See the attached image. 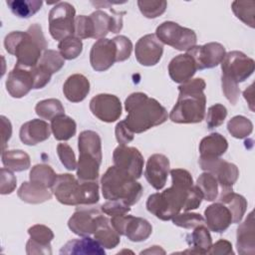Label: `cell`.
<instances>
[{"label": "cell", "instance_id": "ac0fdd59", "mask_svg": "<svg viewBox=\"0 0 255 255\" xmlns=\"http://www.w3.org/2000/svg\"><path fill=\"white\" fill-rule=\"evenodd\" d=\"M6 89L12 98L20 99L35 87V80L31 68L15 65L6 80Z\"/></svg>", "mask_w": 255, "mask_h": 255}, {"label": "cell", "instance_id": "7bdbcfd3", "mask_svg": "<svg viewBox=\"0 0 255 255\" xmlns=\"http://www.w3.org/2000/svg\"><path fill=\"white\" fill-rule=\"evenodd\" d=\"M58 48L59 53L65 60H74L82 53L83 43L81 39L73 35L60 41Z\"/></svg>", "mask_w": 255, "mask_h": 255}, {"label": "cell", "instance_id": "e575fe53", "mask_svg": "<svg viewBox=\"0 0 255 255\" xmlns=\"http://www.w3.org/2000/svg\"><path fill=\"white\" fill-rule=\"evenodd\" d=\"M2 163L12 171H23L30 167L31 160L29 154L21 149H7L2 151Z\"/></svg>", "mask_w": 255, "mask_h": 255}, {"label": "cell", "instance_id": "f6af8a7d", "mask_svg": "<svg viewBox=\"0 0 255 255\" xmlns=\"http://www.w3.org/2000/svg\"><path fill=\"white\" fill-rule=\"evenodd\" d=\"M137 6L141 14L149 19H154L164 13L167 3L164 0L150 1V0H138Z\"/></svg>", "mask_w": 255, "mask_h": 255}, {"label": "cell", "instance_id": "1f68e13d", "mask_svg": "<svg viewBox=\"0 0 255 255\" xmlns=\"http://www.w3.org/2000/svg\"><path fill=\"white\" fill-rule=\"evenodd\" d=\"M100 160L87 153H80L77 163V177L80 181H96L100 172Z\"/></svg>", "mask_w": 255, "mask_h": 255}, {"label": "cell", "instance_id": "f546056e", "mask_svg": "<svg viewBox=\"0 0 255 255\" xmlns=\"http://www.w3.org/2000/svg\"><path fill=\"white\" fill-rule=\"evenodd\" d=\"M227 148V139L218 132H212L203 137L199 143V152L202 157H220Z\"/></svg>", "mask_w": 255, "mask_h": 255}, {"label": "cell", "instance_id": "4fadbf2b", "mask_svg": "<svg viewBox=\"0 0 255 255\" xmlns=\"http://www.w3.org/2000/svg\"><path fill=\"white\" fill-rule=\"evenodd\" d=\"M193 61L195 62L197 70L211 69L218 66L225 54V48L220 43L210 42L202 46H193L186 51Z\"/></svg>", "mask_w": 255, "mask_h": 255}, {"label": "cell", "instance_id": "74e56055", "mask_svg": "<svg viewBox=\"0 0 255 255\" xmlns=\"http://www.w3.org/2000/svg\"><path fill=\"white\" fill-rule=\"evenodd\" d=\"M202 193L203 199L213 201L218 197L219 184L216 177L210 172H203L199 175L195 184Z\"/></svg>", "mask_w": 255, "mask_h": 255}, {"label": "cell", "instance_id": "44dd1931", "mask_svg": "<svg viewBox=\"0 0 255 255\" xmlns=\"http://www.w3.org/2000/svg\"><path fill=\"white\" fill-rule=\"evenodd\" d=\"M28 234L30 239L26 243L27 254H52L51 241L54 238V233L48 226L35 224L28 229Z\"/></svg>", "mask_w": 255, "mask_h": 255}, {"label": "cell", "instance_id": "f5cc1de1", "mask_svg": "<svg viewBox=\"0 0 255 255\" xmlns=\"http://www.w3.org/2000/svg\"><path fill=\"white\" fill-rule=\"evenodd\" d=\"M17 184V179L12 170L2 167L0 174V193L1 194H10L12 193Z\"/></svg>", "mask_w": 255, "mask_h": 255}, {"label": "cell", "instance_id": "7a4b0ae2", "mask_svg": "<svg viewBox=\"0 0 255 255\" xmlns=\"http://www.w3.org/2000/svg\"><path fill=\"white\" fill-rule=\"evenodd\" d=\"M128 112L124 120L133 133H141L149 128L163 124L167 118L166 109L155 99L144 93H132L125 101Z\"/></svg>", "mask_w": 255, "mask_h": 255}, {"label": "cell", "instance_id": "816d5d0a", "mask_svg": "<svg viewBox=\"0 0 255 255\" xmlns=\"http://www.w3.org/2000/svg\"><path fill=\"white\" fill-rule=\"evenodd\" d=\"M101 210L103 213L113 217L128 214L130 211V207L121 200H108L106 203L102 204Z\"/></svg>", "mask_w": 255, "mask_h": 255}, {"label": "cell", "instance_id": "60d3db41", "mask_svg": "<svg viewBox=\"0 0 255 255\" xmlns=\"http://www.w3.org/2000/svg\"><path fill=\"white\" fill-rule=\"evenodd\" d=\"M235 16L251 28L255 27V2L254 1H234L231 5Z\"/></svg>", "mask_w": 255, "mask_h": 255}, {"label": "cell", "instance_id": "484cf974", "mask_svg": "<svg viewBox=\"0 0 255 255\" xmlns=\"http://www.w3.org/2000/svg\"><path fill=\"white\" fill-rule=\"evenodd\" d=\"M236 247L239 254L253 255L255 253L254 213L251 211L247 218L237 228Z\"/></svg>", "mask_w": 255, "mask_h": 255}, {"label": "cell", "instance_id": "277c9868", "mask_svg": "<svg viewBox=\"0 0 255 255\" xmlns=\"http://www.w3.org/2000/svg\"><path fill=\"white\" fill-rule=\"evenodd\" d=\"M6 51L15 56L16 65L24 68L35 67L48 46L42 28L39 24H32L27 31H13L4 39Z\"/></svg>", "mask_w": 255, "mask_h": 255}, {"label": "cell", "instance_id": "7402d4cb", "mask_svg": "<svg viewBox=\"0 0 255 255\" xmlns=\"http://www.w3.org/2000/svg\"><path fill=\"white\" fill-rule=\"evenodd\" d=\"M51 131V126L48 123L43 120L34 119L21 126L19 136L24 144L36 145L48 139Z\"/></svg>", "mask_w": 255, "mask_h": 255}, {"label": "cell", "instance_id": "8d00e7d4", "mask_svg": "<svg viewBox=\"0 0 255 255\" xmlns=\"http://www.w3.org/2000/svg\"><path fill=\"white\" fill-rule=\"evenodd\" d=\"M57 176L58 175L55 173L54 169L50 165L40 163L32 167L29 174V179L30 181L45 186L47 188H52L57 179Z\"/></svg>", "mask_w": 255, "mask_h": 255}, {"label": "cell", "instance_id": "94428289", "mask_svg": "<svg viewBox=\"0 0 255 255\" xmlns=\"http://www.w3.org/2000/svg\"><path fill=\"white\" fill-rule=\"evenodd\" d=\"M140 254H165V251L160 248V246H151L150 248L143 250Z\"/></svg>", "mask_w": 255, "mask_h": 255}, {"label": "cell", "instance_id": "ee69618b", "mask_svg": "<svg viewBox=\"0 0 255 255\" xmlns=\"http://www.w3.org/2000/svg\"><path fill=\"white\" fill-rule=\"evenodd\" d=\"M37 65L53 75L63 68V66L65 65V59L58 51L46 49L43 52L42 57Z\"/></svg>", "mask_w": 255, "mask_h": 255}, {"label": "cell", "instance_id": "836d02e7", "mask_svg": "<svg viewBox=\"0 0 255 255\" xmlns=\"http://www.w3.org/2000/svg\"><path fill=\"white\" fill-rule=\"evenodd\" d=\"M51 130L57 140L65 141L76 134V122L68 116H60L51 121Z\"/></svg>", "mask_w": 255, "mask_h": 255}, {"label": "cell", "instance_id": "d6a6232c", "mask_svg": "<svg viewBox=\"0 0 255 255\" xmlns=\"http://www.w3.org/2000/svg\"><path fill=\"white\" fill-rule=\"evenodd\" d=\"M79 153H87L102 161V140L94 130H83L78 138Z\"/></svg>", "mask_w": 255, "mask_h": 255}, {"label": "cell", "instance_id": "7dc6e473", "mask_svg": "<svg viewBox=\"0 0 255 255\" xmlns=\"http://www.w3.org/2000/svg\"><path fill=\"white\" fill-rule=\"evenodd\" d=\"M227 117V109L221 104H215L208 108L206 115V125L208 128L221 126Z\"/></svg>", "mask_w": 255, "mask_h": 255}, {"label": "cell", "instance_id": "ba28073f", "mask_svg": "<svg viewBox=\"0 0 255 255\" xmlns=\"http://www.w3.org/2000/svg\"><path fill=\"white\" fill-rule=\"evenodd\" d=\"M76 10L68 2H57L49 13V32L57 40L73 36L75 33Z\"/></svg>", "mask_w": 255, "mask_h": 255}, {"label": "cell", "instance_id": "d6986e66", "mask_svg": "<svg viewBox=\"0 0 255 255\" xmlns=\"http://www.w3.org/2000/svg\"><path fill=\"white\" fill-rule=\"evenodd\" d=\"M112 15L108 13L97 10L93 12L90 17L94 24V39H103L109 32L119 33L123 28V15L126 12H117L112 7H110Z\"/></svg>", "mask_w": 255, "mask_h": 255}, {"label": "cell", "instance_id": "6f0895ef", "mask_svg": "<svg viewBox=\"0 0 255 255\" xmlns=\"http://www.w3.org/2000/svg\"><path fill=\"white\" fill-rule=\"evenodd\" d=\"M208 254H234L232 249V244L225 239H220L215 244L211 245V248L208 251Z\"/></svg>", "mask_w": 255, "mask_h": 255}, {"label": "cell", "instance_id": "83f0119b", "mask_svg": "<svg viewBox=\"0 0 255 255\" xmlns=\"http://www.w3.org/2000/svg\"><path fill=\"white\" fill-rule=\"evenodd\" d=\"M52 190L32 181H24L18 189L19 198L30 204L43 203L52 197Z\"/></svg>", "mask_w": 255, "mask_h": 255}, {"label": "cell", "instance_id": "52a82bcc", "mask_svg": "<svg viewBox=\"0 0 255 255\" xmlns=\"http://www.w3.org/2000/svg\"><path fill=\"white\" fill-rule=\"evenodd\" d=\"M109 223L110 219L103 214L102 210L93 205H80L69 218L68 227L79 236H89Z\"/></svg>", "mask_w": 255, "mask_h": 255}, {"label": "cell", "instance_id": "8992f818", "mask_svg": "<svg viewBox=\"0 0 255 255\" xmlns=\"http://www.w3.org/2000/svg\"><path fill=\"white\" fill-rule=\"evenodd\" d=\"M102 193L107 200H121L131 206L142 195V186L127 171L110 166L101 178Z\"/></svg>", "mask_w": 255, "mask_h": 255}, {"label": "cell", "instance_id": "4dcf8cb0", "mask_svg": "<svg viewBox=\"0 0 255 255\" xmlns=\"http://www.w3.org/2000/svg\"><path fill=\"white\" fill-rule=\"evenodd\" d=\"M218 200L231 212L232 223H239L242 220L247 209V200L244 196L231 190L220 193Z\"/></svg>", "mask_w": 255, "mask_h": 255}, {"label": "cell", "instance_id": "2e32d148", "mask_svg": "<svg viewBox=\"0 0 255 255\" xmlns=\"http://www.w3.org/2000/svg\"><path fill=\"white\" fill-rule=\"evenodd\" d=\"M117 62V47L113 39H99L92 46L90 63L97 72L109 70Z\"/></svg>", "mask_w": 255, "mask_h": 255}, {"label": "cell", "instance_id": "db71d44e", "mask_svg": "<svg viewBox=\"0 0 255 255\" xmlns=\"http://www.w3.org/2000/svg\"><path fill=\"white\" fill-rule=\"evenodd\" d=\"M221 85H222V92L226 97V99L232 105H235L238 101L239 94H240V89L238 87V84L231 80L221 77Z\"/></svg>", "mask_w": 255, "mask_h": 255}, {"label": "cell", "instance_id": "7c38bea8", "mask_svg": "<svg viewBox=\"0 0 255 255\" xmlns=\"http://www.w3.org/2000/svg\"><path fill=\"white\" fill-rule=\"evenodd\" d=\"M110 222L120 235L128 237V239L132 242L144 241L152 232L151 224L141 217L125 214L113 216Z\"/></svg>", "mask_w": 255, "mask_h": 255}, {"label": "cell", "instance_id": "d590c367", "mask_svg": "<svg viewBox=\"0 0 255 255\" xmlns=\"http://www.w3.org/2000/svg\"><path fill=\"white\" fill-rule=\"evenodd\" d=\"M11 12L19 18H30L42 7L41 0H10L6 2Z\"/></svg>", "mask_w": 255, "mask_h": 255}, {"label": "cell", "instance_id": "5bb4252c", "mask_svg": "<svg viewBox=\"0 0 255 255\" xmlns=\"http://www.w3.org/2000/svg\"><path fill=\"white\" fill-rule=\"evenodd\" d=\"M114 165L127 171L133 178L138 179L142 174L143 157L139 150L133 146H117L113 153Z\"/></svg>", "mask_w": 255, "mask_h": 255}, {"label": "cell", "instance_id": "c3c4849f", "mask_svg": "<svg viewBox=\"0 0 255 255\" xmlns=\"http://www.w3.org/2000/svg\"><path fill=\"white\" fill-rule=\"evenodd\" d=\"M74 35L79 39L94 37V24L90 16L79 15L76 17Z\"/></svg>", "mask_w": 255, "mask_h": 255}, {"label": "cell", "instance_id": "30bf717a", "mask_svg": "<svg viewBox=\"0 0 255 255\" xmlns=\"http://www.w3.org/2000/svg\"><path fill=\"white\" fill-rule=\"evenodd\" d=\"M201 169L212 173L219 184L220 193L233 190L232 187L239 176L238 167L231 162L221 159L220 157H199Z\"/></svg>", "mask_w": 255, "mask_h": 255}, {"label": "cell", "instance_id": "f907efd6", "mask_svg": "<svg viewBox=\"0 0 255 255\" xmlns=\"http://www.w3.org/2000/svg\"><path fill=\"white\" fill-rule=\"evenodd\" d=\"M117 47V62H124L128 60L132 51L131 41L123 35L113 38Z\"/></svg>", "mask_w": 255, "mask_h": 255}, {"label": "cell", "instance_id": "cb8c5ba5", "mask_svg": "<svg viewBox=\"0 0 255 255\" xmlns=\"http://www.w3.org/2000/svg\"><path fill=\"white\" fill-rule=\"evenodd\" d=\"M197 68L195 62L188 54L175 56L168 64V74L170 79L178 84H183L192 79Z\"/></svg>", "mask_w": 255, "mask_h": 255}, {"label": "cell", "instance_id": "e0dca14e", "mask_svg": "<svg viewBox=\"0 0 255 255\" xmlns=\"http://www.w3.org/2000/svg\"><path fill=\"white\" fill-rule=\"evenodd\" d=\"M163 54V44L155 34H147L141 37L135 44L134 55L136 61L146 67L156 65Z\"/></svg>", "mask_w": 255, "mask_h": 255}, {"label": "cell", "instance_id": "ab89813d", "mask_svg": "<svg viewBox=\"0 0 255 255\" xmlns=\"http://www.w3.org/2000/svg\"><path fill=\"white\" fill-rule=\"evenodd\" d=\"M227 129L233 137L241 139L251 134L253 124L246 117L235 116L227 123Z\"/></svg>", "mask_w": 255, "mask_h": 255}, {"label": "cell", "instance_id": "91938a15", "mask_svg": "<svg viewBox=\"0 0 255 255\" xmlns=\"http://www.w3.org/2000/svg\"><path fill=\"white\" fill-rule=\"evenodd\" d=\"M253 84L250 85L244 92H243V96L245 98V100L247 101L251 111H254V108H253V105H254V97H253Z\"/></svg>", "mask_w": 255, "mask_h": 255}, {"label": "cell", "instance_id": "d4e9b609", "mask_svg": "<svg viewBox=\"0 0 255 255\" xmlns=\"http://www.w3.org/2000/svg\"><path fill=\"white\" fill-rule=\"evenodd\" d=\"M105 249L94 238L82 236L68 241L60 250L62 255H105Z\"/></svg>", "mask_w": 255, "mask_h": 255}, {"label": "cell", "instance_id": "9a60e30c", "mask_svg": "<svg viewBox=\"0 0 255 255\" xmlns=\"http://www.w3.org/2000/svg\"><path fill=\"white\" fill-rule=\"evenodd\" d=\"M90 110L100 121L114 123L122 115V103L115 95L99 94L90 101Z\"/></svg>", "mask_w": 255, "mask_h": 255}, {"label": "cell", "instance_id": "9c48e42d", "mask_svg": "<svg viewBox=\"0 0 255 255\" xmlns=\"http://www.w3.org/2000/svg\"><path fill=\"white\" fill-rule=\"evenodd\" d=\"M158 40L178 51H187L196 45L197 37L193 30L172 21L161 23L155 30Z\"/></svg>", "mask_w": 255, "mask_h": 255}, {"label": "cell", "instance_id": "6da1fadb", "mask_svg": "<svg viewBox=\"0 0 255 255\" xmlns=\"http://www.w3.org/2000/svg\"><path fill=\"white\" fill-rule=\"evenodd\" d=\"M172 185L161 192L150 194L146 200V209L160 220H171L181 210L196 209L203 199L199 188L193 184L189 171L182 168L169 170Z\"/></svg>", "mask_w": 255, "mask_h": 255}, {"label": "cell", "instance_id": "f35d334b", "mask_svg": "<svg viewBox=\"0 0 255 255\" xmlns=\"http://www.w3.org/2000/svg\"><path fill=\"white\" fill-rule=\"evenodd\" d=\"M35 112L41 119L49 121L65 115V109L62 103L57 99H47L40 101L35 107Z\"/></svg>", "mask_w": 255, "mask_h": 255}, {"label": "cell", "instance_id": "ffe728a7", "mask_svg": "<svg viewBox=\"0 0 255 255\" xmlns=\"http://www.w3.org/2000/svg\"><path fill=\"white\" fill-rule=\"evenodd\" d=\"M169 173V159L161 153L150 155L146 161L144 176L147 182L156 190L164 187Z\"/></svg>", "mask_w": 255, "mask_h": 255}, {"label": "cell", "instance_id": "4316f807", "mask_svg": "<svg viewBox=\"0 0 255 255\" xmlns=\"http://www.w3.org/2000/svg\"><path fill=\"white\" fill-rule=\"evenodd\" d=\"M63 93L66 99L72 103H80L90 93V82L82 74L71 75L63 86Z\"/></svg>", "mask_w": 255, "mask_h": 255}, {"label": "cell", "instance_id": "11a10c76", "mask_svg": "<svg viewBox=\"0 0 255 255\" xmlns=\"http://www.w3.org/2000/svg\"><path fill=\"white\" fill-rule=\"evenodd\" d=\"M115 134L118 142L122 145H127L134 137V133L129 129L125 121H122L117 124L115 128Z\"/></svg>", "mask_w": 255, "mask_h": 255}, {"label": "cell", "instance_id": "3957f363", "mask_svg": "<svg viewBox=\"0 0 255 255\" xmlns=\"http://www.w3.org/2000/svg\"><path fill=\"white\" fill-rule=\"evenodd\" d=\"M205 81L201 78L190 79L178 87L177 102L170 111L169 119L176 124H196L204 120L206 97Z\"/></svg>", "mask_w": 255, "mask_h": 255}, {"label": "cell", "instance_id": "9f6ffc18", "mask_svg": "<svg viewBox=\"0 0 255 255\" xmlns=\"http://www.w3.org/2000/svg\"><path fill=\"white\" fill-rule=\"evenodd\" d=\"M31 71L33 73L34 80H35V87H34L35 90L44 88L50 82L52 75L48 73L46 70H44L42 67H40L39 65L32 67Z\"/></svg>", "mask_w": 255, "mask_h": 255}, {"label": "cell", "instance_id": "5b68a950", "mask_svg": "<svg viewBox=\"0 0 255 255\" xmlns=\"http://www.w3.org/2000/svg\"><path fill=\"white\" fill-rule=\"evenodd\" d=\"M51 190L64 205H94L100 199L97 180L80 181L70 173L58 174Z\"/></svg>", "mask_w": 255, "mask_h": 255}, {"label": "cell", "instance_id": "bcb514c9", "mask_svg": "<svg viewBox=\"0 0 255 255\" xmlns=\"http://www.w3.org/2000/svg\"><path fill=\"white\" fill-rule=\"evenodd\" d=\"M171 220L174 225L185 229L195 228L198 225L204 224V218L202 215H200L199 213H193L188 211H184L182 213L179 212L174 217H172Z\"/></svg>", "mask_w": 255, "mask_h": 255}, {"label": "cell", "instance_id": "681fc988", "mask_svg": "<svg viewBox=\"0 0 255 255\" xmlns=\"http://www.w3.org/2000/svg\"><path fill=\"white\" fill-rule=\"evenodd\" d=\"M57 153L62 164L68 170H75L77 168V160L75 152L68 143H59L57 145Z\"/></svg>", "mask_w": 255, "mask_h": 255}, {"label": "cell", "instance_id": "680465c9", "mask_svg": "<svg viewBox=\"0 0 255 255\" xmlns=\"http://www.w3.org/2000/svg\"><path fill=\"white\" fill-rule=\"evenodd\" d=\"M1 120V135H2V151L5 150V146L7 141L10 139L11 134H12V125L10 121L4 117H0Z\"/></svg>", "mask_w": 255, "mask_h": 255}, {"label": "cell", "instance_id": "8fae6325", "mask_svg": "<svg viewBox=\"0 0 255 255\" xmlns=\"http://www.w3.org/2000/svg\"><path fill=\"white\" fill-rule=\"evenodd\" d=\"M221 64L222 76L237 84L247 80L254 72V60L240 51H231L225 54Z\"/></svg>", "mask_w": 255, "mask_h": 255}, {"label": "cell", "instance_id": "f1b7e54d", "mask_svg": "<svg viewBox=\"0 0 255 255\" xmlns=\"http://www.w3.org/2000/svg\"><path fill=\"white\" fill-rule=\"evenodd\" d=\"M193 229L192 233L186 237V241L191 249L184 251V253L207 254L212 245V238L208 228L201 224Z\"/></svg>", "mask_w": 255, "mask_h": 255}, {"label": "cell", "instance_id": "603a6c76", "mask_svg": "<svg viewBox=\"0 0 255 255\" xmlns=\"http://www.w3.org/2000/svg\"><path fill=\"white\" fill-rule=\"evenodd\" d=\"M204 221L209 230L221 233L232 223V215L229 209L221 202H216L207 206L204 210Z\"/></svg>", "mask_w": 255, "mask_h": 255}, {"label": "cell", "instance_id": "b9f144b4", "mask_svg": "<svg viewBox=\"0 0 255 255\" xmlns=\"http://www.w3.org/2000/svg\"><path fill=\"white\" fill-rule=\"evenodd\" d=\"M94 238L106 249H113L117 247L120 242V234L113 228L111 222L104 226H101L95 233Z\"/></svg>", "mask_w": 255, "mask_h": 255}]
</instances>
